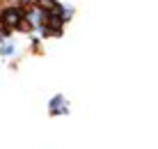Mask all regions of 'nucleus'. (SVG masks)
I'll return each mask as SVG.
<instances>
[{"label":"nucleus","instance_id":"obj_1","mask_svg":"<svg viewBox=\"0 0 158 149\" xmlns=\"http://www.w3.org/2000/svg\"><path fill=\"white\" fill-rule=\"evenodd\" d=\"M37 7L44 9V12H51V14H60V12H62L55 0H37Z\"/></svg>","mask_w":158,"mask_h":149},{"label":"nucleus","instance_id":"obj_2","mask_svg":"<svg viewBox=\"0 0 158 149\" xmlns=\"http://www.w3.org/2000/svg\"><path fill=\"white\" fill-rule=\"evenodd\" d=\"M19 19H21V14L16 12V9H7V12L2 14V21L7 25H16V21H19Z\"/></svg>","mask_w":158,"mask_h":149}]
</instances>
